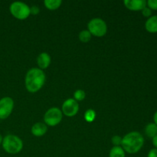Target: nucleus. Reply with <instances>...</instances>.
Listing matches in <instances>:
<instances>
[{"mask_svg":"<svg viewBox=\"0 0 157 157\" xmlns=\"http://www.w3.org/2000/svg\"><path fill=\"white\" fill-rule=\"evenodd\" d=\"M144 144V138L140 133L130 132L122 138V148L130 154L138 153Z\"/></svg>","mask_w":157,"mask_h":157,"instance_id":"1","label":"nucleus"},{"mask_svg":"<svg viewBox=\"0 0 157 157\" xmlns=\"http://www.w3.org/2000/svg\"><path fill=\"white\" fill-rule=\"evenodd\" d=\"M25 81L26 89L31 93H35L44 86L45 75L41 69L32 68L26 74Z\"/></svg>","mask_w":157,"mask_h":157,"instance_id":"2","label":"nucleus"},{"mask_svg":"<svg viewBox=\"0 0 157 157\" xmlns=\"http://www.w3.org/2000/svg\"><path fill=\"white\" fill-rule=\"evenodd\" d=\"M2 147L6 153L9 154L18 153L23 147V142L19 137L15 135L9 134L2 140Z\"/></svg>","mask_w":157,"mask_h":157,"instance_id":"3","label":"nucleus"},{"mask_svg":"<svg viewBox=\"0 0 157 157\" xmlns=\"http://www.w3.org/2000/svg\"><path fill=\"white\" fill-rule=\"evenodd\" d=\"M88 31L91 35L97 37H103L106 35L107 26L105 21L99 18H95L90 20L87 25Z\"/></svg>","mask_w":157,"mask_h":157,"instance_id":"4","label":"nucleus"},{"mask_svg":"<svg viewBox=\"0 0 157 157\" xmlns=\"http://www.w3.org/2000/svg\"><path fill=\"white\" fill-rule=\"evenodd\" d=\"M9 9L11 14L19 20L26 19L30 15V8L21 2H14L11 4Z\"/></svg>","mask_w":157,"mask_h":157,"instance_id":"5","label":"nucleus"},{"mask_svg":"<svg viewBox=\"0 0 157 157\" xmlns=\"http://www.w3.org/2000/svg\"><path fill=\"white\" fill-rule=\"evenodd\" d=\"M62 120V111L58 107H52L46 111L44 121L47 125L54 127L59 124Z\"/></svg>","mask_w":157,"mask_h":157,"instance_id":"6","label":"nucleus"},{"mask_svg":"<svg viewBox=\"0 0 157 157\" xmlns=\"http://www.w3.org/2000/svg\"><path fill=\"white\" fill-rule=\"evenodd\" d=\"M14 107V101L9 97H5L0 100V119L5 120L12 113Z\"/></svg>","mask_w":157,"mask_h":157,"instance_id":"7","label":"nucleus"},{"mask_svg":"<svg viewBox=\"0 0 157 157\" xmlns=\"http://www.w3.org/2000/svg\"><path fill=\"white\" fill-rule=\"evenodd\" d=\"M78 110H79V105L78 101L72 98L66 100L62 105L63 113L69 117L75 116L78 113Z\"/></svg>","mask_w":157,"mask_h":157,"instance_id":"8","label":"nucleus"},{"mask_svg":"<svg viewBox=\"0 0 157 157\" xmlns=\"http://www.w3.org/2000/svg\"><path fill=\"white\" fill-rule=\"evenodd\" d=\"M124 5L128 9L132 11H142L147 7V1L145 0H125Z\"/></svg>","mask_w":157,"mask_h":157,"instance_id":"9","label":"nucleus"},{"mask_svg":"<svg viewBox=\"0 0 157 157\" xmlns=\"http://www.w3.org/2000/svg\"><path fill=\"white\" fill-rule=\"evenodd\" d=\"M37 63L39 67V69L43 70L46 69L51 64V57L46 52L41 53L37 58Z\"/></svg>","mask_w":157,"mask_h":157,"instance_id":"10","label":"nucleus"},{"mask_svg":"<svg viewBox=\"0 0 157 157\" xmlns=\"http://www.w3.org/2000/svg\"><path fill=\"white\" fill-rule=\"evenodd\" d=\"M48 131V127L46 124L43 123H36L32 127V133L35 136H44Z\"/></svg>","mask_w":157,"mask_h":157,"instance_id":"11","label":"nucleus"},{"mask_svg":"<svg viewBox=\"0 0 157 157\" xmlns=\"http://www.w3.org/2000/svg\"><path fill=\"white\" fill-rule=\"evenodd\" d=\"M145 28L150 33H157V15L150 17L147 20Z\"/></svg>","mask_w":157,"mask_h":157,"instance_id":"12","label":"nucleus"},{"mask_svg":"<svg viewBox=\"0 0 157 157\" xmlns=\"http://www.w3.org/2000/svg\"><path fill=\"white\" fill-rule=\"evenodd\" d=\"M145 133L148 137L153 139L154 136L157 135V125L154 123H151L146 126L145 127Z\"/></svg>","mask_w":157,"mask_h":157,"instance_id":"13","label":"nucleus"},{"mask_svg":"<svg viewBox=\"0 0 157 157\" xmlns=\"http://www.w3.org/2000/svg\"><path fill=\"white\" fill-rule=\"evenodd\" d=\"M44 6L49 10H55L61 6V0H45L44 2Z\"/></svg>","mask_w":157,"mask_h":157,"instance_id":"14","label":"nucleus"},{"mask_svg":"<svg viewBox=\"0 0 157 157\" xmlns=\"http://www.w3.org/2000/svg\"><path fill=\"white\" fill-rule=\"evenodd\" d=\"M109 157H125V151L121 147H113L110 150Z\"/></svg>","mask_w":157,"mask_h":157,"instance_id":"15","label":"nucleus"},{"mask_svg":"<svg viewBox=\"0 0 157 157\" xmlns=\"http://www.w3.org/2000/svg\"><path fill=\"white\" fill-rule=\"evenodd\" d=\"M91 34L90 33L88 30H83L79 33V39L80 41L84 43H87L91 39Z\"/></svg>","mask_w":157,"mask_h":157,"instance_id":"16","label":"nucleus"},{"mask_svg":"<svg viewBox=\"0 0 157 157\" xmlns=\"http://www.w3.org/2000/svg\"><path fill=\"white\" fill-rule=\"evenodd\" d=\"M96 117V113L94 110L92 109H88V110H86V112L84 113V119L87 122L91 123L93 122L95 120Z\"/></svg>","mask_w":157,"mask_h":157,"instance_id":"17","label":"nucleus"},{"mask_svg":"<svg viewBox=\"0 0 157 157\" xmlns=\"http://www.w3.org/2000/svg\"><path fill=\"white\" fill-rule=\"evenodd\" d=\"M86 94L83 90H77L74 94V98L76 101H81L85 98Z\"/></svg>","mask_w":157,"mask_h":157,"instance_id":"18","label":"nucleus"},{"mask_svg":"<svg viewBox=\"0 0 157 157\" xmlns=\"http://www.w3.org/2000/svg\"><path fill=\"white\" fill-rule=\"evenodd\" d=\"M112 144L114 145V147H121L122 144V138L120 136L115 135L112 137Z\"/></svg>","mask_w":157,"mask_h":157,"instance_id":"19","label":"nucleus"},{"mask_svg":"<svg viewBox=\"0 0 157 157\" xmlns=\"http://www.w3.org/2000/svg\"><path fill=\"white\" fill-rule=\"evenodd\" d=\"M147 6L148 8L153 10H157V0H148L147 2Z\"/></svg>","mask_w":157,"mask_h":157,"instance_id":"20","label":"nucleus"},{"mask_svg":"<svg viewBox=\"0 0 157 157\" xmlns=\"http://www.w3.org/2000/svg\"><path fill=\"white\" fill-rule=\"evenodd\" d=\"M142 14H143V15H144V16L150 17V15H151V14H152L151 9H150V8H148L147 6V7H145L142 10Z\"/></svg>","mask_w":157,"mask_h":157,"instance_id":"21","label":"nucleus"},{"mask_svg":"<svg viewBox=\"0 0 157 157\" xmlns=\"http://www.w3.org/2000/svg\"><path fill=\"white\" fill-rule=\"evenodd\" d=\"M39 12H40V9L38 6H32V7L30 8V14H32V15H38V14L39 13Z\"/></svg>","mask_w":157,"mask_h":157,"instance_id":"22","label":"nucleus"},{"mask_svg":"<svg viewBox=\"0 0 157 157\" xmlns=\"http://www.w3.org/2000/svg\"><path fill=\"white\" fill-rule=\"evenodd\" d=\"M147 157H157V149H152L148 153Z\"/></svg>","mask_w":157,"mask_h":157,"instance_id":"23","label":"nucleus"},{"mask_svg":"<svg viewBox=\"0 0 157 157\" xmlns=\"http://www.w3.org/2000/svg\"><path fill=\"white\" fill-rule=\"evenodd\" d=\"M152 142H153V145L156 147V149H157V135L153 138V140H152Z\"/></svg>","mask_w":157,"mask_h":157,"instance_id":"24","label":"nucleus"},{"mask_svg":"<svg viewBox=\"0 0 157 157\" xmlns=\"http://www.w3.org/2000/svg\"><path fill=\"white\" fill-rule=\"evenodd\" d=\"M153 121H154V124L157 125V111L153 115Z\"/></svg>","mask_w":157,"mask_h":157,"instance_id":"25","label":"nucleus"},{"mask_svg":"<svg viewBox=\"0 0 157 157\" xmlns=\"http://www.w3.org/2000/svg\"><path fill=\"white\" fill-rule=\"evenodd\" d=\"M2 136H1V134H0V144H2Z\"/></svg>","mask_w":157,"mask_h":157,"instance_id":"26","label":"nucleus"}]
</instances>
